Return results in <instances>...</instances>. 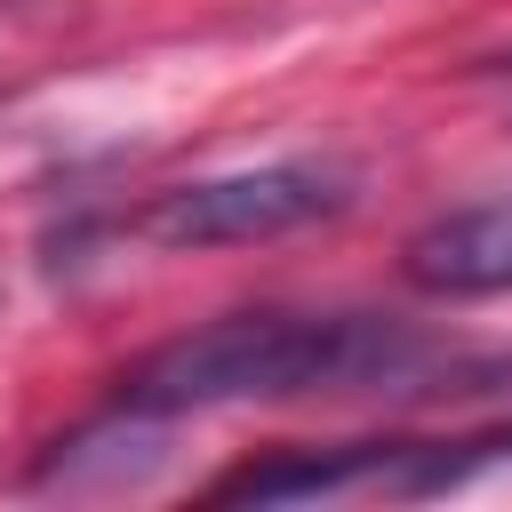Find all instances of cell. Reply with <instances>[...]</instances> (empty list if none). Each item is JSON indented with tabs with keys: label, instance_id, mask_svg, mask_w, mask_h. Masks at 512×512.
<instances>
[{
	"label": "cell",
	"instance_id": "cell-1",
	"mask_svg": "<svg viewBox=\"0 0 512 512\" xmlns=\"http://www.w3.org/2000/svg\"><path fill=\"white\" fill-rule=\"evenodd\" d=\"M504 376H512L504 352L424 336L384 312H232L152 344L120 376L112 408L160 424L240 400H440V392H488Z\"/></svg>",
	"mask_w": 512,
	"mask_h": 512
},
{
	"label": "cell",
	"instance_id": "cell-2",
	"mask_svg": "<svg viewBox=\"0 0 512 512\" xmlns=\"http://www.w3.org/2000/svg\"><path fill=\"white\" fill-rule=\"evenodd\" d=\"M352 208V168L336 160H264L232 176H200L160 192L136 232L152 248H248V240H288L304 224H328Z\"/></svg>",
	"mask_w": 512,
	"mask_h": 512
},
{
	"label": "cell",
	"instance_id": "cell-3",
	"mask_svg": "<svg viewBox=\"0 0 512 512\" xmlns=\"http://www.w3.org/2000/svg\"><path fill=\"white\" fill-rule=\"evenodd\" d=\"M400 272H408V288H424V296H440V304L512 296V192L432 216V224L400 248Z\"/></svg>",
	"mask_w": 512,
	"mask_h": 512
},
{
	"label": "cell",
	"instance_id": "cell-4",
	"mask_svg": "<svg viewBox=\"0 0 512 512\" xmlns=\"http://www.w3.org/2000/svg\"><path fill=\"white\" fill-rule=\"evenodd\" d=\"M480 72H496V80H512V56H488V64H480Z\"/></svg>",
	"mask_w": 512,
	"mask_h": 512
}]
</instances>
